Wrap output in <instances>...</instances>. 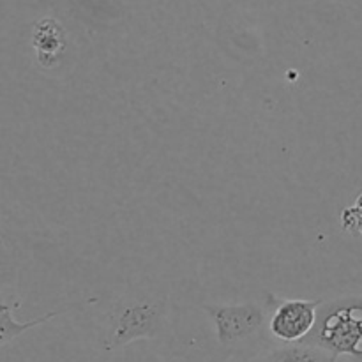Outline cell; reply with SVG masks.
<instances>
[{
	"instance_id": "obj_1",
	"label": "cell",
	"mask_w": 362,
	"mask_h": 362,
	"mask_svg": "<svg viewBox=\"0 0 362 362\" xmlns=\"http://www.w3.org/2000/svg\"><path fill=\"white\" fill-rule=\"evenodd\" d=\"M166 303L148 293L126 296L112 304L105 327V349L122 350L133 343L148 341L165 327Z\"/></svg>"
},
{
	"instance_id": "obj_5",
	"label": "cell",
	"mask_w": 362,
	"mask_h": 362,
	"mask_svg": "<svg viewBox=\"0 0 362 362\" xmlns=\"http://www.w3.org/2000/svg\"><path fill=\"white\" fill-rule=\"evenodd\" d=\"M30 41L37 62L45 67H52L59 62L66 49V30L55 18H41L32 27Z\"/></svg>"
},
{
	"instance_id": "obj_8",
	"label": "cell",
	"mask_w": 362,
	"mask_h": 362,
	"mask_svg": "<svg viewBox=\"0 0 362 362\" xmlns=\"http://www.w3.org/2000/svg\"><path fill=\"white\" fill-rule=\"evenodd\" d=\"M338 359L318 346L308 343H293V345H281L264 354L257 362H336Z\"/></svg>"
},
{
	"instance_id": "obj_7",
	"label": "cell",
	"mask_w": 362,
	"mask_h": 362,
	"mask_svg": "<svg viewBox=\"0 0 362 362\" xmlns=\"http://www.w3.org/2000/svg\"><path fill=\"white\" fill-rule=\"evenodd\" d=\"M21 265L20 243L0 218V286H13Z\"/></svg>"
},
{
	"instance_id": "obj_4",
	"label": "cell",
	"mask_w": 362,
	"mask_h": 362,
	"mask_svg": "<svg viewBox=\"0 0 362 362\" xmlns=\"http://www.w3.org/2000/svg\"><path fill=\"white\" fill-rule=\"evenodd\" d=\"M324 300L306 299H281L276 303L274 311L267 322L269 332L272 338L281 341L283 345L303 343L317 324L318 308Z\"/></svg>"
},
{
	"instance_id": "obj_9",
	"label": "cell",
	"mask_w": 362,
	"mask_h": 362,
	"mask_svg": "<svg viewBox=\"0 0 362 362\" xmlns=\"http://www.w3.org/2000/svg\"><path fill=\"white\" fill-rule=\"evenodd\" d=\"M124 357H126V362H163L154 354H147L145 350H133Z\"/></svg>"
},
{
	"instance_id": "obj_3",
	"label": "cell",
	"mask_w": 362,
	"mask_h": 362,
	"mask_svg": "<svg viewBox=\"0 0 362 362\" xmlns=\"http://www.w3.org/2000/svg\"><path fill=\"white\" fill-rule=\"evenodd\" d=\"M205 313L214 324L216 338L223 346H235L258 334L267 324L262 304H205Z\"/></svg>"
},
{
	"instance_id": "obj_6",
	"label": "cell",
	"mask_w": 362,
	"mask_h": 362,
	"mask_svg": "<svg viewBox=\"0 0 362 362\" xmlns=\"http://www.w3.org/2000/svg\"><path fill=\"white\" fill-rule=\"evenodd\" d=\"M20 306L18 300L11 303L7 299H0V349L9 343H13L14 339L20 338L21 334H25L30 329L39 327V325L48 324L49 320L60 315L62 311H49V313L41 315V317L34 318V320L28 322H20L14 318V308Z\"/></svg>"
},
{
	"instance_id": "obj_2",
	"label": "cell",
	"mask_w": 362,
	"mask_h": 362,
	"mask_svg": "<svg viewBox=\"0 0 362 362\" xmlns=\"http://www.w3.org/2000/svg\"><path fill=\"white\" fill-rule=\"evenodd\" d=\"M303 343L325 350L334 359L362 361V297L324 300L315 329Z\"/></svg>"
}]
</instances>
